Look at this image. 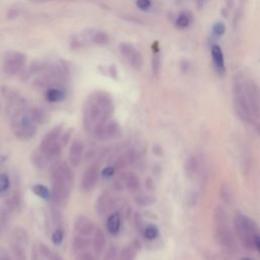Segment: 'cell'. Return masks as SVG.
I'll return each instance as SVG.
<instances>
[{"instance_id":"e575fe53","label":"cell","mask_w":260,"mask_h":260,"mask_svg":"<svg viewBox=\"0 0 260 260\" xmlns=\"http://www.w3.org/2000/svg\"><path fill=\"white\" fill-rule=\"evenodd\" d=\"M226 33V25L223 22H217L213 26V35L217 38L223 37Z\"/></svg>"},{"instance_id":"f1b7e54d","label":"cell","mask_w":260,"mask_h":260,"mask_svg":"<svg viewBox=\"0 0 260 260\" xmlns=\"http://www.w3.org/2000/svg\"><path fill=\"white\" fill-rule=\"evenodd\" d=\"M32 191L35 195L38 197L44 199V200H50L51 199V191L43 184H36L32 187Z\"/></svg>"},{"instance_id":"ac0fdd59","label":"cell","mask_w":260,"mask_h":260,"mask_svg":"<svg viewBox=\"0 0 260 260\" xmlns=\"http://www.w3.org/2000/svg\"><path fill=\"white\" fill-rule=\"evenodd\" d=\"M92 247H93V252L97 256H101L102 253L104 252V250H105L106 237H105V234H104V232L100 228H97L93 235Z\"/></svg>"},{"instance_id":"d6986e66","label":"cell","mask_w":260,"mask_h":260,"mask_svg":"<svg viewBox=\"0 0 260 260\" xmlns=\"http://www.w3.org/2000/svg\"><path fill=\"white\" fill-rule=\"evenodd\" d=\"M122 179L124 182V186L130 193L135 194L140 189V180L136 174L132 172L124 173Z\"/></svg>"},{"instance_id":"f907efd6","label":"cell","mask_w":260,"mask_h":260,"mask_svg":"<svg viewBox=\"0 0 260 260\" xmlns=\"http://www.w3.org/2000/svg\"><path fill=\"white\" fill-rule=\"evenodd\" d=\"M0 232H2V225H0Z\"/></svg>"},{"instance_id":"4fadbf2b","label":"cell","mask_w":260,"mask_h":260,"mask_svg":"<svg viewBox=\"0 0 260 260\" xmlns=\"http://www.w3.org/2000/svg\"><path fill=\"white\" fill-rule=\"evenodd\" d=\"M73 229H74L75 235L89 238L90 236L94 235L97 228L95 227L94 222L90 218H88L86 216L80 215L75 218L73 223Z\"/></svg>"},{"instance_id":"7c38bea8","label":"cell","mask_w":260,"mask_h":260,"mask_svg":"<svg viewBox=\"0 0 260 260\" xmlns=\"http://www.w3.org/2000/svg\"><path fill=\"white\" fill-rule=\"evenodd\" d=\"M100 177V168L98 165H91L83 173L81 177L80 187L84 193H89L94 190Z\"/></svg>"},{"instance_id":"f6af8a7d","label":"cell","mask_w":260,"mask_h":260,"mask_svg":"<svg viewBox=\"0 0 260 260\" xmlns=\"http://www.w3.org/2000/svg\"><path fill=\"white\" fill-rule=\"evenodd\" d=\"M51 260H63V258L59 254H57L56 252H52Z\"/></svg>"},{"instance_id":"d6a6232c","label":"cell","mask_w":260,"mask_h":260,"mask_svg":"<svg viewBox=\"0 0 260 260\" xmlns=\"http://www.w3.org/2000/svg\"><path fill=\"white\" fill-rule=\"evenodd\" d=\"M10 186H11L10 177L5 173H0V194L6 193L9 190Z\"/></svg>"},{"instance_id":"9c48e42d","label":"cell","mask_w":260,"mask_h":260,"mask_svg":"<svg viewBox=\"0 0 260 260\" xmlns=\"http://www.w3.org/2000/svg\"><path fill=\"white\" fill-rule=\"evenodd\" d=\"M27 64V56L22 52L13 51L6 54L4 59V70L8 75L20 73Z\"/></svg>"},{"instance_id":"7bdbcfd3","label":"cell","mask_w":260,"mask_h":260,"mask_svg":"<svg viewBox=\"0 0 260 260\" xmlns=\"http://www.w3.org/2000/svg\"><path fill=\"white\" fill-rule=\"evenodd\" d=\"M153 152L157 155H162L163 154V149L160 145L155 144V145H153Z\"/></svg>"},{"instance_id":"52a82bcc","label":"cell","mask_w":260,"mask_h":260,"mask_svg":"<svg viewBox=\"0 0 260 260\" xmlns=\"http://www.w3.org/2000/svg\"><path fill=\"white\" fill-rule=\"evenodd\" d=\"M228 215L226 210L223 206H217L214 213V221H215V230L218 241L224 246L226 249H232L234 244L233 235L231 233L228 221Z\"/></svg>"},{"instance_id":"8992f818","label":"cell","mask_w":260,"mask_h":260,"mask_svg":"<svg viewBox=\"0 0 260 260\" xmlns=\"http://www.w3.org/2000/svg\"><path fill=\"white\" fill-rule=\"evenodd\" d=\"M234 225L236 233L242 243L248 248L255 246V239L259 236V231L254 221L241 213H237L235 215Z\"/></svg>"},{"instance_id":"7dc6e473","label":"cell","mask_w":260,"mask_h":260,"mask_svg":"<svg viewBox=\"0 0 260 260\" xmlns=\"http://www.w3.org/2000/svg\"><path fill=\"white\" fill-rule=\"evenodd\" d=\"M255 247L257 248V250H258L259 253H260V235L257 236L256 239H255Z\"/></svg>"},{"instance_id":"cb8c5ba5","label":"cell","mask_w":260,"mask_h":260,"mask_svg":"<svg viewBox=\"0 0 260 260\" xmlns=\"http://www.w3.org/2000/svg\"><path fill=\"white\" fill-rule=\"evenodd\" d=\"M91 246H92V240H90V238L74 235L73 241H72V248L75 253L86 251Z\"/></svg>"},{"instance_id":"6da1fadb","label":"cell","mask_w":260,"mask_h":260,"mask_svg":"<svg viewBox=\"0 0 260 260\" xmlns=\"http://www.w3.org/2000/svg\"><path fill=\"white\" fill-rule=\"evenodd\" d=\"M112 96L105 91H96L85 100L82 108L84 130L98 140L105 138V126L114 113Z\"/></svg>"},{"instance_id":"2e32d148","label":"cell","mask_w":260,"mask_h":260,"mask_svg":"<svg viewBox=\"0 0 260 260\" xmlns=\"http://www.w3.org/2000/svg\"><path fill=\"white\" fill-rule=\"evenodd\" d=\"M202 161L196 157V155H192L190 157L185 164V171L189 178H193L197 175H202L204 173V169L202 170Z\"/></svg>"},{"instance_id":"1f68e13d","label":"cell","mask_w":260,"mask_h":260,"mask_svg":"<svg viewBox=\"0 0 260 260\" xmlns=\"http://www.w3.org/2000/svg\"><path fill=\"white\" fill-rule=\"evenodd\" d=\"M52 242H53V244L55 246H60L62 243H63V240H64V232L62 230V228H57L53 234H52Z\"/></svg>"},{"instance_id":"4dcf8cb0","label":"cell","mask_w":260,"mask_h":260,"mask_svg":"<svg viewBox=\"0 0 260 260\" xmlns=\"http://www.w3.org/2000/svg\"><path fill=\"white\" fill-rule=\"evenodd\" d=\"M159 234H160L159 228L154 225H148L143 230V236L147 240H154L155 238H158Z\"/></svg>"},{"instance_id":"3957f363","label":"cell","mask_w":260,"mask_h":260,"mask_svg":"<svg viewBox=\"0 0 260 260\" xmlns=\"http://www.w3.org/2000/svg\"><path fill=\"white\" fill-rule=\"evenodd\" d=\"M51 200L56 205H64L69 199L73 187V174L69 166L58 163L51 175Z\"/></svg>"},{"instance_id":"30bf717a","label":"cell","mask_w":260,"mask_h":260,"mask_svg":"<svg viewBox=\"0 0 260 260\" xmlns=\"http://www.w3.org/2000/svg\"><path fill=\"white\" fill-rule=\"evenodd\" d=\"M246 95L252 116L258 122L260 119V86L255 80H246Z\"/></svg>"},{"instance_id":"bcb514c9","label":"cell","mask_w":260,"mask_h":260,"mask_svg":"<svg viewBox=\"0 0 260 260\" xmlns=\"http://www.w3.org/2000/svg\"><path fill=\"white\" fill-rule=\"evenodd\" d=\"M7 155H3V154H0V169L3 168V166L5 165V163H6V161H7Z\"/></svg>"},{"instance_id":"681fc988","label":"cell","mask_w":260,"mask_h":260,"mask_svg":"<svg viewBox=\"0 0 260 260\" xmlns=\"http://www.w3.org/2000/svg\"><path fill=\"white\" fill-rule=\"evenodd\" d=\"M242 260H250V259H249V258H243Z\"/></svg>"},{"instance_id":"d590c367","label":"cell","mask_w":260,"mask_h":260,"mask_svg":"<svg viewBox=\"0 0 260 260\" xmlns=\"http://www.w3.org/2000/svg\"><path fill=\"white\" fill-rule=\"evenodd\" d=\"M75 260H98V256L89 250L76 253Z\"/></svg>"},{"instance_id":"5b68a950","label":"cell","mask_w":260,"mask_h":260,"mask_svg":"<svg viewBox=\"0 0 260 260\" xmlns=\"http://www.w3.org/2000/svg\"><path fill=\"white\" fill-rule=\"evenodd\" d=\"M11 121L15 136L21 140L31 139L37 132V123L34 121L31 112L27 111V107L14 114Z\"/></svg>"},{"instance_id":"e0dca14e","label":"cell","mask_w":260,"mask_h":260,"mask_svg":"<svg viewBox=\"0 0 260 260\" xmlns=\"http://www.w3.org/2000/svg\"><path fill=\"white\" fill-rule=\"evenodd\" d=\"M140 249L141 243L138 240H133L120 251L119 260H135Z\"/></svg>"},{"instance_id":"484cf974","label":"cell","mask_w":260,"mask_h":260,"mask_svg":"<svg viewBox=\"0 0 260 260\" xmlns=\"http://www.w3.org/2000/svg\"><path fill=\"white\" fill-rule=\"evenodd\" d=\"M241 171L244 175H247L250 170H251V166H252V157H251V151L248 147H244L242 152H241Z\"/></svg>"},{"instance_id":"44dd1931","label":"cell","mask_w":260,"mask_h":260,"mask_svg":"<svg viewBox=\"0 0 260 260\" xmlns=\"http://www.w3.org/2000/svg\"><path fill=\"white\" fill-rule=\"evenodd\" d=\"M122 135V129L120 124L116 120H110L105 126V138L106 139H118Z\"/></svg>"},{"instance_id":"277c9868","label":"cell","mask_w":260,"mask_h":260,"mask_svg":"<svg viewBox=\"0 0 260 260\" xmlns=\"http://www.w3.org/2000/svg\"><path fill=\"white\" fill-rule=\"evenodd\" d=\"M246 77L242 72H237L232 78V101L237 117L246 123L256 124L252 116L246 95Z\"/></svg>"},{"instance_id":"603a6c76","label":"cell","mask_w":260,"mask_h":260,"mask_svg":"<svg viewBox=\"0 0 260 260\" xmlns=\"http://www.w3.org/2000/svg\"><path fill=\"white\" fill-rule=\"evenodd\" d=\"M66 97L64 90L59 88H49L45 93V99L49 103H59Z\"/></svg>"},{"instance_id":"ee69618b","label":"cell","mask_w":260,"mask_h":260,"mask_svg":"<svg viewBox=\"0 0 260 260\" xmlns=\"http://www.w3.org/2000/svg\"><path fill=\"white\" fill-rule=\"evenodd\" d=\"M145 186L147 187V189H148V190H151V191H152V190L154 189V188H153V187H154V185H153V183H152V180H151L150 178H147V179H146Z\"/></svg>"},{"instance_id":"8d00e7d4","label":"cell","mask_w":260,"mask_h":260,"mask_svg":"<svg viewBox=\"0 0 260 260\" xmlns=\"http://www.w3.org/2000/svg\"><path fill=\"white\" fill-rule=\"evenodd\" d=\"M151 64H152V72L154 74H159V72L161 70V56L159 53L153 55Z\"/></svg>"},{"instance_id":"74e56055","label":"cell","mask_w":260,"mask_h":260,"mask_svg":"<svg viewBox=\"0 0 260 260\" xmlns=\"http://www.w3.org/2000/svg\"><path fill=\"white\" fill-rule=\"evenodd\" d=\"M152 6V3L149 2V0H138L136 2V7L141 10V11H148Z\"/></svg>"},{"instance_id":"ba28073f","label":"cell","mask_w":260,"mask_h":260,"mask_svg":"<svg viewBox=\"0 0 260 260\" xmlns=\"http://www.w3.org/2000/svg\"><path fill=\"white\" fill-rule=\"evenodd\" d=\"M10 246L16 260H28L27 248L29 246V236L23 228H16L13 231Z\"/></svg>"},{"instance_id":"f35d334b","label":"cell","mask_w":260,"mask_h":260,"mask_svg":"<svg viewBox=\"0 0 260 260\" xmlns=\"http://www.w3.org/2000/svg\"><path fill=\"white\" fill-rule=\"evenodd\" d=\"M115 170H116V169H115L114 167H110V166L105 167V168H104V169L102 170L101 175H102V177H103V178L109 179V178H111V177L114 175Z\"/></svg>"},{"instance_id":"60d3db41","label":"cell","mask_w":260,"mask_h":260,"mask_svg":"<svg viewBox=\"0 0 260 260\" xmlns=\"http://www.w3.org/2000/svg\"><path fill=\"white\" fill-rule=\"evenodd\" d=\"M71 133H72V130H71V129H70V131H67V132L63 133L62 138H61V143H63L64 145H66L67 142H68V140H69V138H70V136H71Z\"/></svg>"},{"instance_id":"7402d4cb","label":"cell","mask_w":260,"mask_h":260,"mask_svg":"<svg viewBox=\"0 0 260 260\" xmlns=\"http://www.w3.org/2000/svg\"><path fill=\"white\" fill-rule=\"evenodd\" d=\"M121 216L119 213H113L109 216L108 220H107V231L109 232V234L115 236L120 232L121 229Z\"/></svg>"},{"instance_id":"d4e9b609","label":"cell","mask_w":260,"mask_h":260,"mask_svg":"<svg viewBox=\"0 0 260 260\" xmlns=\"http://www.w3.org/2000/svg\"><path fill=\"white\" fill-rule=\"evenodd\" d=\"M90 41H92L94 44L97 45H107L110 42L109 35L100 30H92L91 33L88 34Z\"/></svg>"},{"instance_id":"4316f807","label":"cell","mask_w":260,"mask_h":260,"mask_svg":"<svg viewBox=\"0 0 260 260\" xmlns=\"http://www.w3.org/2000/svg\"><path fill=\"white\" fill-rule=\"evenodd\" d=\"M220 196L222 200L227 204H232L234 200V192L230 184L223 183L220 188Z\"/></svg>"},{"instance_id":"f546056e","label":"cell","mask_w":260,"mask_h":260,"mask_svg":"<svg viewBox=\"0 0 260 260\" xmlns=\"http://www.w3.org/2000/svg\"><path fill=\"white\" fill-rule=\"evenodd\" d=\"M155 197L151 194H139L136 195L135 201L140 206H149L155 202Z\"/></svg>"},{"instance_id":"7a4b0ae2","label":"cell","mask_w":260,"mask_h":260,"mask_svg":"<svg viewBox=\"0 0 260 260\" xmlns=\"http://www.w3.org/2000/svg\"><path fill=\"white\" fill-rule=\"evenodd\" d=\"M62 135L63 126L58 125L43 136L39 149L32 155V162L38 169L43 170L59 163L62 152Z\"/></svg>"},{"instance_id":"83f0119b","label":"cell","mask_w":260,"mask_h":260,"mask_svg":"<svg viewBox=\"0 0 260 260\" xmlns=\"http://www.w3.org/2000/svg\"><path fill=\"white\" fill-rule=\"evenodd\" d=\"M192 22V17L188 13L180 14L175 20V27L179 30H184L189 27Z\"/></svg>"},{"instance_id":"5bb4252c","label":"cell","mask_w":260,"mask_h":260,"mask_svg":"<svg viewBox=\"0 0 260 260\" xmlns=\"http://www.w3.org/2000/svg\"><path fill=\"white\" fill-rule=\"evenodd\" d=\"M84 147H85L84 142L79 137H77L73 140V142L70 145L69 154H68V160H69V164L71 165V167L77 168L80 165V163L83 159Z\"/></svg>"},{"instance_id":"836d02e7","label":"cell","mask_w":260,"mask_h":260,"mask_svg":"<svg viewBox=\"0 0 260 260\" xmlns=\"http://www.w3.org/2000/svg\"><path fill=\"white\" fill-rule=\"evenodd\" d=\"M119 251L116 246H111L103 257V260H119Z\"/></svg>"},{"instance_id":"8fae6325","label":"cell","mask_w":260,"mask_h":260,"mask_svg":"<svg viewBox=\"0 0 260 260\" xmlns=\"http://www.w3.org/2000/svg\"><path fill=\"white\" fill-rule=\"evenodd\" d=\"M119 51L134 70L140 71L143 68V56L133 45L129 43H121L119 45Z\"/></svg>"},{"instance_id":"ab89813d","label":"cell","mask_w":260,"mask_h":260,"mask_svg":"<svg viewBox=\"0 0 260 260\" xmlns=\"http://www.w3.org/2000/svg\"><path fill=\"white\" fill-rule=\"evenodd\" d=\"M0 260H13V258L7 250L0 248Z\"/></svg>"},{"instance_id":"b9f144b4","label":"cell","mask_w":260,"mask_h":260,"mask_svg":"<svg viewBox=\"0 0 260 260\" xmlns=\"http://www.w3.org/2000/svg\"><path fill=\"white\" fill-rule=\"evenodd\" d=\"M32 260H40L39 254H38V247L35 245L34 249L32 251Z\"/></svg>"},{"instance_id":"9a60e30c","label":"cell","mask_w":260,"mask_h":260,"mask_svg":"<svg viewBox=\"0 0 260 260\" xmlns=\"http://www.w3.org/2000/svg\"><path fill=\"white\" fill-rule=\"evenodd\" d=\"M212 57H213V62L217 73L221 77L225 76L227 71L226 65H225V56L220 45L215 44L212 46Z\"/></svg>"},{"instance_id":"ffe728a7","label":"cell","mask_w":260,"mask_h":260,"mask_svg":"<svg viewBox=\"0 0 260 260\" xmlns=\"http://www.w3.org/2000/svg\"><path fill=\"white\" fill-rule=\"evenodd\" d=\"M112 206H113V200L106 195H101L97 199L96 205H95L96 211L99 216L106 215L112 209Z\"/></svg>"},{"instance_id":"c3c4849f","label":"cell","mask_w":260,"mask_h":260,"mask_svg":"<svg viewBox=\"0 0 260 260\" xmlns=\"http://www.w3.org/2000/svg\"><path fill=\"white\" fill-rule=\"evenodd\" d=\"M0 112H2V103H0Z\"/></svg>"}]
</instances>
